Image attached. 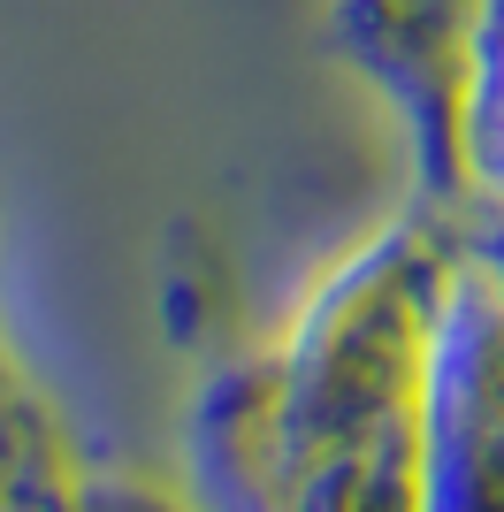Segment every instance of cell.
I'll return each instance as SVG.
<instances>
[{
  "mask_svg": "<svg viewBox=\"0 0 504 512\" xmlns=\"http://www.w3.org/2000/svg\"><path fill=\"white\" fill-rule=\"evenodd\" d=\"M489 0H336V39L359 77L398 107L428 207H459L466 153V69Z\"/></svg>",
  "mask_w": 504,
  "mask_h": 512,
  "instance_id": "cell-1",
  "label": "cell"
}]
</instances>
